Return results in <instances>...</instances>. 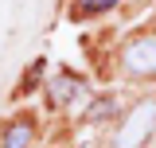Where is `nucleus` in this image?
<instances>
[{
    "label": "nucleus",
    "mask_w": 156,
    "mask_h": 148,
    "mask_svg": "<svg viewBox=\"0 0 156 148\" xmlns=\"http://www.w3.org/2000/svg\"><path fill=\"white\" fill-rule=\"evenodd\" d=\"M31 140H35V121H31V117H16V121L4 129L0 148H31Z\"/></svg>",
    "instance_id": "7ed1b4c3"
},
{
    "label": "nucleus",
    "mask_w": 156,
    "mask_h": 148,
    "mask_svg": "<svg viewBox=\"0 0 156 148\" xmlns=\"http://www.w3.org/2000/svg\"><path fill=\"white\" fill-rule=\"evenodd\" d=\"M113 109H117V105H113V97H109V101H98V105L86 113V117H90V121H105V113L113 117Z\"/></svg>",
    "instance_id": "423d86ee"
},
{
    "label": "nucleus",
    "mask_w": 156,
    "mask_h": 148,
    "mask_svg": "<svg viewBox=\"0 0 156 148\" xmlns=\"http://www.w3.org/2000/svg\"><path fill=\"white\" fill-rule=\"evenodd\" d=\"M121 62H125V70H129V74H156V35L133 39V43L125 47Z\"/></svg>",
    "instance_id": "f03ea898"
},
{
    "label": "nucleus",
    "mask_w": 156,
    "mask_h": 148,
    "mask_svg": "<svg viewBox=\"0 0 156 148\" xmlns=\"http://www.w3.org/2000/svg\"><path fill=\"white\" fill-rule=\"evenodd\" d=\"M156 129V101L148 97V101H140L129 117H125V125L117 129V140L113 148H140L144 140H148V132Z\"/></svg>",
    "instance_id": "f257e3e1"
},
{
    "label": "nucleus",
    "mask_w": 156,
    "mask_h": 148,
    "mask_svg": "<svg viewBox=\"0 0 156 148\" xmlns=\"http://www.w3.org/2000/svg\"><path fill=\"white\" fill-rule=\"evenodd\" d=\"M121 0H78V16H101V12H109Z\"/></svg>",
    "instance_id": "39448f33"
},
{
    "label": "nucleus",
    "mask_w": 156,
    "mask_h": 148,
    "mask_svg": "<svg viewBox=\"0 0 156 148\" xmlns=\"http://www.w3.org/2000/svg\"><path fill=\"white\" fill-rule=\"evenodd\" d=\"M78 93H82V78H74V74H58L55 82L47 86L51 105H66V101H74Z\"/></svg>",
    "instance_id": "20e7f679"
}]
</instances>
